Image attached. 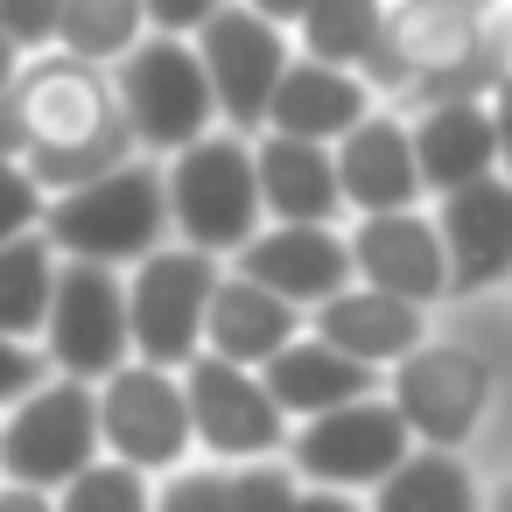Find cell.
I'll use <instances>...</instances> for the list:
<instances>
[{"mask_svg":"<svg viewBox=\"0 0 512 512\" xmlns=\"http://www.w3.org/2000/svg\"><path fill=\"white\" fill-rule=\"evenodd\" d=\"M57 43L78 64L127 57L141 43V0H64L57 8Z\"/></svg>","mask_w":512,"mask_h":512,"instance_id":"cell-26","label":"cell"},{"mask_svg":"<svg viewBox=\"0 0 512 512\" xmlns=\"http://www.w3.org/2000/svg\"><path fill=\"white\" fill-rule=\"evenodd\" d=\"M372 113V92L358 71H337V64H316V57H288V71L274 78L267 92V120L274 134H295V141H337L344 127H358Z\"/></svg>","mask_w":512,"mask_h":512,"instance_id":"cell-16","label":"cell"},{"mask_svg":"<svg viewBox=\"0 0 512 512\" xmlns=\"http://www.w3.org/2000/svg\"><path fill=\"white\" fill-rule=\"evenodd\" d=\"M50 281H57V253L43 232H22L0 246V337H36L43 309H50Z\"/></svg>","mask_w":512,"mask_h":512,"instance_id":"cell-24","label":"cell"},{"mask_svg":"<svg viewBox=\"0 0 512 512\" xmlns=\"http://www.w3.org/2000/svg\"><path fill=\"white\" fill-rule=\"evenodd\" d=\"M197 64L211 85V106L232 120V134H253L267 120V92L288 71V36L274 22H260L253 8H218L197 22Z\"/></svg>","mask_w":512,"mask_h":512,"instance_id":"cell-11","label":"cell"},{"mask_svg":"<svg viewBox=\"0 0 512 512\" xmlns=\"http://www.w3.org/2000/svg\"><path fill=\"white\" fill-rule=\"evenodd\" d=\"M36 218H43V190L29 183V169H22V162L0 155V246L22 239V232H36Z\"/></svg>","mask_w":512,"mask_h":512,"instance_id":"cell-30","label":"cell"},{"mask_svg":"<svg viewBox=\"0 0 512 512\" xmlns=\"http://www.w3.org/2000/svg\"><path fill=\"white\" fill-rule=\"evenodd\" d=\"M43 351H29L22 337H0V407H15L29 386H43Z\"/></svg>","mask_w":512,"mask_h":512,"instance_id":"cell-33","label":"cell"},{"mask_svg":"<svg viewBox=\"0 0 512 512\" xmlns=\"http://www.w3.org/2000/svg\"><path fill=\"white\" fill-rule=\"evenodd\" d=\"M407 442H414V435L400 428L393 400L358 393V400H344V407L309 414V421L295 428V442H288V463H295V477H309V484H323V491H358V484H379V477L407 456Z\"/></svg>","mask_w":512,"mask_h":512,"instance_id":"cell-10","label":"cell"},{"mask_svg":"<svg viewBox=\"0 0 512 512\" xmlns=\"http://www.w3.org/2000/svg\"><path fill=\"white\" fill-rule=\"evenodd\" d=\"M22 148H29V127H22V113H15V99L0 92V155L8 162H22Z\"/></svg>","mask_w":512,"mask_h":512,"instance_id":"cell-35","label":"cell"},{"mask_svg":"<svg viewBox=\"0 0 512 512\" xmlns=\"http://www.w3.org/2000/svg\"><path fill=\"white\" fill-rule=\"evenodd\" d=\"M442 239V295H484L512 267V190L491 176L442 190V211L428 218Z\"/></svg>","mask_w":512,"mask_h":512,"instance_id":"cell-12","label":"cell"},{"mask_svg":"<svg viewBox=\"0 0 512 512\" xmlns=\"http://www.w3.org/2000/svg\"><path fill=\"white\" fill-rule=\"evenodd\" d=\"M421 190H456L498 169V113L491 99H435L421 127H407Z\"/></svg>","mask_w":512,"mask_h":512,"instance_id":"cell-17","label":"cell"},{"mask_svg":"<svg viewBox=\"0 0 512 512\" xmlns=\"http://www.w3.org/2000/svg\"><path fill=\"white\" fill-rule=\"evenodd\" d=\"M253 372H260V386L281 414H323V407H344V400L379 386L372 365H358V358H344V351H330L323 337H302V330L281 351H267Z\"/></svg>","mask_w":512,"mask_h":512,"instance_id":"cell-21","label":"cell"},{"mask_svg":"<svg viewBox=\"0 0 512 512\" xmlns=\"http://www.w3.org/2000/svg\"><path fill=\"white\" fill-rule=\"evenodd\" d=\"M15 71H22V50H15L8 36H0V92H8V85H15Z\"/></svg>","mask_w":512,"mask_h":512,"instance_id":"cell-39","label":"cell"},{"mask_svg":"<svg viewBox=\"0 0 512 512\" xmlns=\"http://www.w3.org/2000/svg\"><path fill=\"white\" fill-rule=\"evenodd\" d=\"M162 204H169L183 246H197V253H239L260 232L253 148L239 134H197L162 169Z\"/></svg>","mask_w":512,"mask_h":512,"instance_id":"cell-2","label":"cell"},{"mask_svg":"<svg viewBox=\"0 0 512 512\" xmlns=\"http://www.w3.org/2000/svg\"><path fill=\"white\" fill-rule=\"evenodd\" d=\"M148 512H225V470H176Z\"/></svg>","mask_w":512,"mask_h":512,"instance_id":"cell-31","label":"cell"},{"mask_svg":"<svg viewBox=\"0 0 512 512\" xmlns=\"http://www.w3.org/2000/svg\"><path fill=\"white\" fill-rule=\"evenodd\" d=\"M57 491H64V498H50L57 512H148V477H141L134 463H120V456H113V463L92 456V463H85L78 477H64Z\"/></svg>","mask_w":512,"mask_h":512,"instance_id":"cell-27","label":"cell"},{"mask_svg":"<svg viewBox=\"0 0 512 512\" xmlns=\"http://www.w3.org/2000/svg\"><path fill=\"white\" fill-rule=\"evenodd\" d=\"M57 8L64 0H0V36H8L15 50L57 43Z\"/></svg>","mask_w":512,"mask_h":512,"instance_id":"cell-32","label":"cell"},{"mask_svg":"<svg viewBox=\"0 0 512 512\" xmlns=\"http://www.w3.org/2000/svg\"><path fill=\"white\" fill-rule=\"evenodd\" d=\"M330 169H337V197L358 204V211H407L421 197L407 127L386 120V113H365L358 127H344L337 148H330Z\"/></svg>","mask_w":512,"mask_h":512,"instance_id":"cell-18","label":"cell"},{"mask_svg":"<svg viewBox=\"0 0 512 512\" xmlns=\"http://www.w3.org/2000/svg\"><path fill=\"white\" fill-rule=\"evenodd\" d=\"M253 183H260V211H274V225H330L344 211L337 169H330L323 141L267 134L253 148Z\"/></svg>","mask_w":512,"mask_h":512,"instance_id":"cell-20","label":"cell"},{"mask_svg":"<svg viewBox=\"0 0 512 512\" xmlns=\"http://www.w3.org/2000/svg\"><path fill=\"white\" fill-rule=\"evenodd\" d=\"M218 288V253L197 246H155L134 260L127 281V351L141 365H183L204 344V302Z\"/></svg>","mask_w":512,"mask_h":512,"instance_id":"cell-4","label":"cell"},{"mask_svg":"<svg viewBox=\"0 0 512 512\" xmlns=\"http://www.w3.org/2000/svg\"><path fill=\"white\" fill-rule=\"evenodd\" d=\"M36 225H43L50 253H64V260L127 267V260L155 253L162 232H169L162 169L127 155L120 169H106V176H92V183H78V190L43 197V218H36Z\"/></svg>","mask_w":512,"mask_h":512,"instance_id":"cell-1","label":"cell"},{"mask_svg":"<svg viewBox=\"0 0 512 512\" xmlns=\"http://www.w3.org/2000/svg\"><path fill=\"white\" fill-rule=\"evenodd\" d=\"M295 512H358V505H351V491H323V484H309V491H295Z\"/></svg>","mask_w":512,"mask_h":512,"instance_id":"cell-37","label":"cell"},{"mask_svg":"<svg viewBox=\"0 0 512 512\" xmlns=\"http://www.w3.org/2000/svg\"><path fill=\"white\" fill-rule=\"evenodd\" d=\"M134 148H155V155H176L190 148L197 134H211L218 106H211V85H204V64L183 36H148L120 57V92H113Z\"/></svg>","mask_w":512,"mask_h":512,"instance_id":"cell-3","label":"cell"},{"mask_svg":"<svg viewBox=\"0 0 512 512\" xmlns=\"http://www.w3.org/2000/svg\"><path fill=\"white\" fill-rule=\"evenodd\" d=\"M246 8H253L260 22H274V29H288V22H302V8H309V0H246Z\"/></svg>","mask_w":512,"mask_h":512,"instance_id":"cell-38","label":"cell"},{"mask_svg":"<svg viewBox=\"0 0 512 512\" xmlns=\"http://www.w3.org/2000/svg\"><path fill=\"white\" fill-rule=\"evenodd\" d=\"M421 302H400V295H379V288H337V295H323L316 302V337L330 344V351H344V358H358V365H393V358H407L414 344H421Z\"/></svg>","mask_w":512,"mask_h":512,"instance_id":"cell-19","label":"cell"},{"mask_svg":"<svg viewBox=\"0 0 512 512\" xmlns=\"http://www.w3.org/2000/svg\"><path fill=\"white\" fill-rule=\"evenodd\" d=\"M8 99H15V113L29 127V148H78V141H92V134H106L120 120L113 85L92 64H78V57H50L36 71H15Z\"/></svg>","mask_w":512,"mask_h":512,"instance_id":"cell-13","label":"cell"},{"mask_svg":"<svg viewBox=\"0 0 512 512\" xmlns=\"http://www.w3.org/2000/svg\"><path fill=\"white\" fill-rule=\"evenodd\" d=\"M0 512H57V505H50V491H36V484H0Z\"/></svg>","mask_w":512,"mask_h":512,"instance_id":"cell-36","label":"cell"},{"mask_svg":"<svg viewBox=\"0 0 512 512\" xmlns=\"http://www.w3.org/2000/svg\"><path fill=\"white\" fill-rule=\"evenodd\" d=\"M92 456H99V407H92L85 379H43V386H29L15 400L8 428H0V470H8V484L57 491Z\"/></svg>","mask_w":512,"mask_h":512,"instance_id":"cell-5","label":"cell"},{"mask_svg":"<svg viewBox=\"0 0 512 512\" xmlns=\"http://www.w3.org/2000/svg\"><path fill=\"white\" fill-rule=\"evenodd\" d=\"M176 379H183V407H190V442H204L218 463H253L288 442V414L267 400L253 365L204 351V358H183Z\"/></svg>","mask_w":512,"mask_h":512,"instance_id":"cell-8","label":"cell"},{"mask_svg":"<svg viewBox=\"0 0 512 512\" xmlns=\"http://www.w3.org/2000/svg\"><path fill=\"white\" fill-rule=\"evenodd\" d=\"M372 512H477V477L456 449H407L379 477Z\"/></svg>","mask_w":512,"mask_h":512,"instance_id":"cell-23","label":"cell"},{"mask_svg":"<svg viewBox=\"0 0 512 512\" xmlns=\"http://www.w3.org/2000/svg\"><path fill=\"white\" fill-rule=\"evenodd\" d=\"M239 274L302 309L351 281V253H344V232H330V225H267L239 246Z\"/></svg>","mask_w":512,"mask_h":512,"instance_id":"cell-15","label":"cell"},{"mask_svg":"<svg viewBox=\"0 0 512 512\" xmlns=\"http://www.w3.org/2000/svg\"><path fill=\"white\" fill-rule=\"evenodd\" d=\"M50 344V365H64V379H106L120 358H127V288H120V267H99V260H64L57 281H50V309H43V330Z\"/></svg>","mask_w":512,"mask_h":512,"instance_id":"cell-7","label":"cell"},{"mask_svg":"<svg viewBox=\"0 0 512 512\" xmlns=\"http://www.w3.org/2000/svg\"><path fill=\"white\" fill-rule=\"evenodd\" d=\"M386 400L407 435H421L428 449H456L477 435V421L491 407V365L463 344H414L407 358H393Z\"/></svg>","mask_w":512,"mask_h":512,"instance_id":"cell-9","label":"cell"},{"mask_svg":"<svg viewBox=\"0 0 512 512\" xmlns=\"http://www.w3.org/2000/svg\"><path fill=\"white\" fill-rule=\"evenodd\" d=\"M92 407H99V449H113L134 470H183V456H190V407H183V379L169 365L120 358L99 379Z\"/></svg>","mask_w":512,"mask_h":512,"instance_id":"cell-6","label":"cell"},{"mask_svg":"<svg viewBox=\"0 0 512 512\" xmlns=\"http://www.w3.org/2000/svg\"><path fill=\"white\" fill-rule=\"evenodd\" d=\"M421 92H428V106L435 99H491L498 92V36L484 29L456 64H442V71H428V78H414Z\"/></svg>","mask_w":512,"mask_h":512,"instance_id":"cell-28","label":"cell"},{"mask_svg":"<svg viewBox=\"0 0 512 512\" xmlns=\"http://www.w3.org/2000/svg\"><path fill=\"white\" fill-rule=\"evenodd\" d=\"M442 8H456V15H470V22H484V15L498 8V0H442Z\"/></svg>","mask_w":512,"mask_h":512,"instance_id":"cell-40","label":"cell"},{"mask_svg":"<svg viewBox=\"0 0 512 512\" xmlns=\"http://www.w3.org/2000/svg\"><path fill=\"white\" fill-rule=\"evenodd\" d=\"M302 330V309L267 295L260 281L246 274H218L211 302H204V344L211 358H232V365H260L267 351H281L288 337Z\"/></svg>","mask_w":512,"mask_h":512,"instance_id":"cell-22","label":"cell"},{"mask_svg":"<svg viewBox=\"0 0 512 512\" xmlns=\"http://www.w3.org/2000/svg\"><path fill=\"white\" fill-rule=\"evenodd\" d=\"M295 470L253 456L246 470H225V512H295Z\"/></svg>","mask_w":512,"mask_h":512,"instance_id":"cell-29","label":"cell"},{"mask_svg":"<svg viewBox=\"0 0 512 512\" xmlns=\"http://www.w3.org/2000/svg\"><path fill=\"white\" fill-rule=\"evenodd\" d=\"M225 0H141V22H155L162 36H190L204 15H218Z\"/></svg>","mask_w":512,"mask_h":512,"instance_id":"cell-34","label":"cell"},{"mask_svg":"<svg viewBox=\"0 0 512 512\" xmlns=\"http://www.w3.org/2000/svg\"><path fill=\"white\" fill-rule=\"evenodd\" d=\"M344 253H351V274L379 295H400L421 309L442 295V239L414 204L407 211H365L358 232L344 239Z\"/></svg>","mask_w":512,"mask_h":512,"instance_id":"cell-14","label":"cell"},{"mask_svg":"<svg viewBox=\"0 0 512 512\" xmlns=\"http://www.w3.org/2000/svg\"><path fill=\"white\" fill-rule=\"evenodd\" d=\"M379 15H386V0H309L295 29H302V50L316 64L358 71V57L379 43Z\"/></svg>","mask_w":512,"mask_h":512,"instance_id":"cell-25","label":"cell"}]
</instances>
